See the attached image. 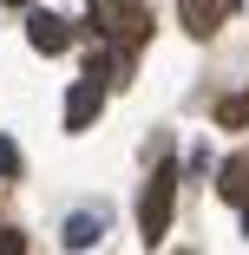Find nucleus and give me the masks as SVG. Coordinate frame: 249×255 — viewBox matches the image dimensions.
Instances as JSON below:
<instances>
[{
    "instance_id": "nucleus-1",
    "label": "nucleus",
    "mask_w": 249,
    "mask_h": 255,
    "mask_svg": "<svg viewBox=\"0 0 249 255\" xmlns=\"http://www.w3.org/2000/svg\"><path fill=\"white\" fill-rule=\"evenodd\" d=\"M171 203H177V164H158L151 183H144V203H138V236L151 249L171 236Z\"/></svg>"
},
{
    "instance_id": "nucleus-2",
    "label": "nucleus",
    "mask_w": 249,
    "mask_h": 255,
    "mask_svg": "<svg viewBox=\"0 0 249 255\" xmlns=\"http://www.w3.org/2000/svg\"><path fill=\"white\" fill-rule=\"evenodd\" d=\"M92 26L105 33L112 46H144L151 13H144V0H92Z\"/></svg>"
},
{
    "instance_id": "nucleus-3",
    "label": "nucleus",
    "mask_w": 249,
    "mask_h": 255,
    "mask_svg": "<svg viewBox=\"0 0 249 255\" xmlns=\"http://www.w3.org/2000/svg\"><path fill=\"white\" fill-rule=\"evenodd\" d=\"M105 85H112V66H105V59H92V66H85V79L66 92V131H92L98 105H105Z\"/></svg>"
},
{
    "instance_id": "nucleus-4",
    "label": "nucleus",
    "mask_w": 249,
    "mask_h": 255,
    "mask_svg": "<svg viewBox=\"0 0 249 255\" xmlns=\"http://www.w3.org/2000/svg\"><path fill=\"white\" fill-rule=\"evenodd\" d=\"M230 7H236V0H177V13H184V33H190V39H210V33L230 20Z\"/></svg>"
},
{
    "instance_id": "nucleus-5",
    "label": "nucleus",
    "mask_w": 249,
    "mask_h": 255,
    "mask_svg": "<svg viewBox=\"0 0 249 255\" xmlns=\"http://www.w3.org/2000/svg\"><path fill=\"white\" fill-rule=\"evenodd\" d=\"M26 39H33V53H66V46H72V20H59V13H33L26 20Z\"/></svg>"
},
{
    "instance_id": "nucleus-6",
    "label": "nucleus",
    "mask_w": 249,
    "mask_h": 255,
    "mask_svg": "<svg viewBox=\"0 0 249 255\" xmlns=\"http://www.w3.org/2000/svg\"><path fill=\"white\" fill-rule=\"evenodd\" d=\"M59 236H66V249H92L98 236H105V216H98V210H72Z\"/></svg>"
},
{
    "instance_id": "nucleus-7",
    "label": "nucleus",
    "mask_w": 249,
    "mask_h": 255,
    "mask_svg": "<svg viewBox=\"0 0 249 255\" xmlns=\"http://www.w3.org/2000/svg\"><path fill=\"white\" fill-rule=\"evenodd\" d=\"M217 190H223V203H236V210H249V150H243V157H230V164H223Z\"/></svg>"
},
{
    "instance_id": "nucleus-8",
    "label": "nucleus",
    "mask_w": 249,
    "mask_h": 255,
    "mask_svg": "<svg viewBox=\"0 0 249 255\" xmlns=\"http://www.w3.org/2000/svg\"><path fill=\"white\" fill-rule=\"evenodd\" d=\"M217 125H249V85H243L236 98H223V105H217Z\"/></svg>"
},
{
    "instance_id": "nucleus-9",
    "label": "nucleus",
    "mask_w": 249,
    "mask_h": 255,
    "mask_svg": "<svg viewBox=\"0 0 249 255\" xmlns=\"http://www.w3.org/2000/svg\"><path fill=\"white\" fill-rule=\"evenodd\" d=\"M0 177H20V144L0 137Z\"/></svg>"
},
{
    "instance_id": "nucleus-10",
    "label": "nucleus",
    "mask_w": 249,
    "mask_h": 255,
    "mask_svg": "<svg viewBox=\"0 0 249 255\" xmlns=\"http://www.w3.org/2000/svg\"><path fill=\"white\" fill-rule=\"evenodd\" d=\"M0 255H26V236H20L13 223H0Z\"/></svg>"
},
{
    "instance_id": "nucleus-11",
    "label": "nucleus",
    "mask_w": 249,
    "mask_h": 255,
    "mask_svg": "<svg viewBox=\"0 0 249 255\" xmlns=\"http://www.w3.org/2000/svg\"><path fill=\"white\" fill-rule=\"evenodd\" d=\"M7 7H33V0H7Z\"/></svg>"
},
{
    "instance_id": "nucleus-12",
    "label": "nucleus",
    "mask_w": 249,
    "mask_h": 255,
    "mask_svg": "<svg viewBox=\"0 0 249 255\" xmlns=\"http://www.w3.org/2000/svg\"><path fill=\"white\" fill-rule=\"evenodd\" d=\"M243 236H249V210H243Z\"/></svg>"
}]
</instances>
